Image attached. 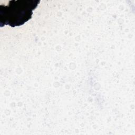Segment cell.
Here are the masks:
<instances>
[{"label": "cell", "instance_id": "1", "mask_svg": "<svg viewBox=\"0 0 135 135\" xmlns=\"http://www.w3.org/2000/svg\"><path fill=\"white\" fill-rule=\"evenodd\" d=\"M40 0H12L6 5H0V26L12 27L23 25L31 19L33 11Z\"/></svg>", "mask_w": 135, "mask_h": 135}]
</instances>
